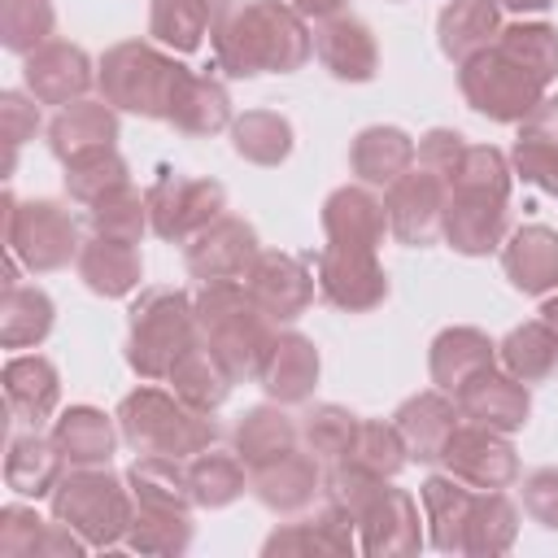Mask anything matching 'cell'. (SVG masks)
Here are the masks:
<instances>
[{
	"instance_id": "1",
	"label": "cell",
	"mask_w": 558,
	"mask_h": 558,
	"mask_svg": "<svg viewBox=\"0 0 558 558\" xmlns=\"http://www.w3.org/2000/svg\"><path fill=\"white\" fill-rule=\"evenodd\" d=\"M314 57V31L288 0H244L214 31V61L227 78L296 74Z\"/></svg>"
},
{
	"instance_id": "2",
	"label": "cell",
	"mask_w": 558,
	"mask_h": 558,
	"mask_svg": "<svg viewBox=\"0 0 558 558\" xmlns=\"http://www.w3.org/2000/svg\"><path fill=\"white\" fill-rule=\"evenodd\" d=\"M323 501L340 506L357 527V549L371 558H405L427 545L418 506L405 488L384 475H371L353 462H331L323 475Z\"/></svg>"
},
{
	"instance_id": "3",
	"label": "cell",
	"mask_w": 558,
	"mask_h": 558,
	"mask_svg": "<svg viewBox=\"0 0 558 558\" xmlns=\"http://www.w3.org/2000/svg\"><path fill=\"white\" fill-rule=\"evenodd\" d=\"M196 327L201 344L218 357V366L244 384L257 379L270 349H275V318L253 301L244 279H222V283H201L196 292Z\"/></svg>"
},
{
	"instance_id": "4",
	"label": "cell",
	"mask_w": 558,
	"mask_h": 558,
	"mask_svg": "<svg viewBox=\"0 0 558 558\" xmlns=\"http://www.w3.org/2000/svg\"><path fill=\"white\" fill-rule=\"evenodd\" d=\"M187 74L192 70L183 61H174L170 48H157L144 39H122V44L105 48V57L96 61L100 100H109L118 113H135V118H153V122L170 118V105Z\"/></svg>"
},
{
	"instance_id": "5",
	"label": "cell",
	"mask_w": 558,
	"mask_h": 558,
	"mask_svg": "<svg viewBox=\"0 0 558 558\" xmlns=\"http://www.w3.org/2000/svg\"><path fill=\"white\" fill-rule=\"evenodd\" d=\"M201 344L196 327V296L183 288H140L126 310V366L140 379H166L174 362Z\"/></svg>"
},
{
	"instance_id": "6",
	"label": "cell",
	"mask_w": 558,
	"mask_h": 558,
	"mask_svg": "<svg viewBox=\"0 0 558 558\" xmlns=\"http://www.w3.org/2000/svg\"><path fill=\"white\" fill-rule=\"evenodd\" d=\"M118 432L135 453L153 458H196L218 440V423L205 410H192L174 388H153V379L118 401Z\"/></svg>"
},
{
	"instance_id": "7",
	"label": "cell",
	"mask_w": 558,
	"mask_h": 558,
	"mask_svg": "<svg viewBox=\"0 0 558 558\" xmlns=\"http://www.w3.org/2000/svg\"><path fill=\"white\" fill-rule=\"evenodd\" d=\"M131 488L109 466H70L52 488V519L70 523L92 549H113L131 527Z\"/></svg>"
},
{
	"instance_id": "8",
	"label": "cell",
	"mask_w": 558,
	"mask_h": 558,
	"mask_svg": "<svg viewBox=\"0 0 558 558\" xmlns=\"http://www.w3.org/2000/svg\"><path fill=\"white\" fill-rule=\"evenodd\" d=\"M458 92L480 118L519 126L536 109V100L549 92V83L493 39L484 52H475L458 65Z\"/></svg>"
},
{
	"instance_id": "9",
	"label": "cell",
	"mask_w": 558,
	"mask_h": 558,
	"mask_svg": "<svg viewBox=\"0 0 558 558\" xmlns=\"http://www.w3.org/2000/svg\"><path fill=\"white\" fill-rule=\"evenodd\" d=\"M78 248V227L61 201H17L4 192V253H13L31 275L70 266Z\"/></svg>"
},
{
	"instance_id": "10",
	"label": "cell",
	"mask_w": 558,
	"mask_h": 558,
	"mask_svg": "<svg viewBox=\"0 0 558 558\" xmlns=\"http://www.w3.org/2000/svg\"><path fill=\"white\" fill-rule=\"evenodd\" d=\"M148 222L157 240L187 244L196 231H205L222 209H227V187L218 179L201 174H179V170H157L148 183Z\"/></svg>"
},
{
	"instance_id": "11",
	"label": "cell",
	"mask_w": 558,
	"mask_h": 558,
	"mask_svg": "<svg viewBox=\"0 0 558 558\" xmlns=\"http://www.w3.org/2000/svg\"><path fill=\"white\" fill-rule=\"evenodd\" d=\"M314 270H318V296L344 314H371L388 301V270L379 266L375 248L323 244Z\"/></svg>"
},
{
	"instance_id": "12",
	"label": "cell",
	"mask_w": 558,
	"mask_h": 558,
	"mask_svg": "<svg viewBox=\"0 0 558 558\" xmlns=\"http://www.w3.org/2000/svg\"><path fill=\"white\" fill-rule=\"evenodd\" d=\"M445 471L471 488H510L519 480V453L506 432H493L484 423H458L445 453Z\"/></svg>"
},
{
	"instance_id": "13",
	"label": "cell",
	"mask_w": 558,
	"mask_h": 558,
	"mask_svg": "<svg viewBox=\"0 0 558 558\" xmlns=\"http://www.w3.org/2000/svg\"><path fill=\"white\" fill-rule=\"evenodd\" d=\"M445 201H449V183L423 166H410L401 179L388 183V196H384L388 231L410 248H427L440 235Z\"/></svg>"
},
{
	"instance_id": "14",
	"label": "cell",
	"mask_w": 558,
	"mask_h": 558,
	"mask_svg": "<svg viewBox=\"0 0 558 558\" xmlns=\"http://www.w3.org/2000/svg\"><path fill=\"white\" fill-rule=\"evenodd\" d=\"M257 253H262V240H257L253 222H244L235 214H218L205 231H196L183 244V262H187L192 279H201V283L244 279L253 270Z\"/></svg>"
},
{
	"instance_id": "15",
	"label": "cell",
	"mask_w": 558,
	"mask_h": 558,
	"mask_svg": "<svg viewBox=\"0 0 558 558\" xmlns=\"http://www.w3.org/2000/svg\"><path fill=\"white\" fill-rule=\"evenodd\" d=\"M440 235L462 257H488L510 235V201L484 192H449Z\"/></svg>"
},
{
	"instance_id": "16",
	"label": "cell",
	"mask_w": 558,
	"mask_h": 558,
	"mask_svg": "<svg viewBox=\"0 0 558 558\" xmlns=\"http://www.w3.org/2000/svg\"><path fill=\"white\" fill-rule=\"evenodd\" d=\"M22 78H26V92L39 105L65 109V105H74V100L87 96V87L96 83V65H92V57L78 44L48 39L31 57H22Z\"/></svg>"
},
{
	"instance_id": "17",
	"label": "cell",
	"mask_w": 558,
	"mask_h": 558,
	"mask_svg": "<svg viewBox=\"0 0 558 558\" xmlns=\"http://www.w3.org/2000/svg\"><path fill=\"white\" fill-rule=\"evenodd\" d=\"M314 283L318 279L310 275V266L283 248H262L253 270L244 275V288L275 323H296L314 301Z\"/></svg>"
},
{
	"instance_id": "18",
	"label": "cell",
	"mask_w": 558,
	"mask_h": 558,
	"mask_svg": "<svg viewBox=\"0 0 558 558\" xmlns=\"http://www.w3.org/2000/svg\"><path fill=\"white\" fill-rule=\"evenodd\" d=\"M458 410L466 423H484L493 432H519L532 414V392L523 379H514L506 366H488L480 375H471L458 392H453Z\"/></svg>"
},
{
	"instance_id": "19",
	"label": "cell",
	"mask_w": 558,
	"mask_h": 558,
	"mask_svg": "<svg viewBox=\"0 0 558 558\" xmlns=\"http://www.w3.org/2000/svg\"><path fill=\"white\" fill-rule=\"evenodd\" d=\"M248 488L270 514H305L323 497V462L310 449H292L275 462L253 466Z\"/></svg>"
},
{
	"instance_id": "20",
	"label": "cell",
	"mask_w": 558,
	"mask_h": 558,
	"mask_svg": "<svg viewBox=\"0 0 558 558\" xmlns=\"http://www.w3.org/2000/svg\"><path fill=\"white\" fill-rule=\"evenodd\" d=\"M314 57L340 83H371L379 74V44L353 13H331L314 26Z\"/></svg>"
},
{
	"instance_id": "21",
	"label": "cell",
	"mask_w": 558,
	"mask_h": 558,
	"mask_svg": "<svg viewBox=\"0 0 558 558\" xmlns=\"http://www.w3.org/2000/svg\"><path fill=\"white\" fill-rule=\"evenodd\" d=\"M318 222H323L327 244H344V248H375L379 253V244L388 235V209L366 183H344V187L327 192Z\"/></svg>"
},
{
	"instance_id": "22",
	"label": "cell",
	"mask_w": 558,
	"mask_h": 558,
	"mask_svg": "<svg viewBox=\"0 0 558 558\" xmlns=\"http://www.w3.org/2000/svg\"><path fill=\"white\" fill-rule=\"evenodd\" d=\"M392 423L410 449V462H440L453 427L462 423V410L453 401V392H440V388H427V392H414L405 397L397 410H392Z\"/></svg>"
},
{
	"instance_id": "23",
	"label": "cell",
	"mask_w": 558,
	"mask_h": 558,
	"mask_svg": "<svg viewBox=\"0 0 558 558\" xmlns=\"http://www.w3.org/2000/svg\"><path fill=\"white\" fill-rule=\"evenodd\" d=\"M501 270L510 279V288L523 296L558 292V231L545 222L514 227L501 244Z\"/></svg>"
},
{
	"instance_id": "24",
	"label": "cell",
	"mask_w": 558,
	"mask_h": 558,
	"mask_svg": "<svg viewBox=\"0 0 558 558\" xmlns=\"http://www.w3.org/2000/svg\"><path fill=\"white\" fill-rule=\"evenodd\" d=\"M48 148L61 166L118 148V109L109 100H87V96L57 109V118L48 122Z\"/></svg>"
},
{
	"instance_id": "25",
	"label": "cell",
	"mask_w": 558,
	"mask_h": 558,
	"mask_svg": "<svg viewBox=\"0 0 558 558\" xmlns=\"http://www.w3.org/2000/svg\"><path fill=\"white\" fill-rule=\"evenodd\" d=\"M92 545L61 519H39L35 506L9 501L0 510V554L4 558H78Z\"/></svg>"
},
{
	"instance_id": "26",
	"label": "cell",
	"mask_w": 558,
	"mask_h": 558,
	"mask_svg": "<svg viewBox=\"0 0 558 558\" xmlns=\"http://www.w3.org/2000/svg\"><path fill=\"white\" fill-rule=\"evenodd\" d=\"M262 554L275 558V554H327V558H349L357 554V527L353 519L323 501L314 514L296 519V523H279L266 541H262Z\"/></svg>"
},
{
	"instance_id": "27",
	"label": "cell",
	"mask_w": 558,
	"mask_h": 558,
	"mask_svg": "<svg viewBox=\"0 0 558 558\" xmlns=\"http://www.w3.org/2000/svg\"><path fill=\"white\" fill-rule=\"evenodd\" d=\"M318 371H323L318 344L310 336H301V331H279L257 384L279 405H305L314 397V388H318Z\"/></svg>"
},
{
	"instance_id": "28",
	"label": "cell",
	"mask_w": 558,
	"mask_h": 558,
	"mask_svg": "<svg viewBox=\"0 0 558 558\" xmlns=\"http://www.w3.org/2000/svg\"><path fill=\"white\" fill-rule=\"evenodd\" d=\"M0 384H4V401H9L13 418L26 427L48 423L61 405V375L44 353H13L4 362Z\"/></svg>"
},
{
	"instance_id": "29",
	"label": "cell",
	"mask_w": 558,
	"mask_h": 558,
	"mask_svg": "<svg viewBox=\"0 0 558 558\" xmlns=\"http://www.w3.org/2000/svg\"><path fill=\"white\" fill-rule=\"evenodd\" d=\"M78 279L87 292L105 296V301H118V296H131L144 279V257H140V244L131 240H113V235H92L78 257Z\"/></svg>"
},
{
	"instance_id": "30",
	"label": "cell",
	"mask_w": 558,
	"mask_h": 558,
	"mask_svg": "<svg viewBox=\"0 0 558 558\" xmlns=\"http://www.w3.org/2000/svg\"><path fill=\"white\" fill-rule=\"evenodd\" d=\"M65 453L57 449L52 436H44L39 427H31L26 436H9L4 449V488L17 497H52V488L65 475Z\"/></svg>"
},
{
	"instance_id": "31",
	"label": "cell",
	"mask_w": 558,
	"mask_h": 558,
	"mask_svg": "<svg viewBox=\"0 0 558 558\" xmlns=\"http://www.w3.org/2000/svg\"><path fill=\"white\" fill-rule=\"evenodd\" d=\"M231 0H153L148 4V35L170 52H196L205 35L227 22Z\"/></svg>"
},
{
	"instance_id": "32",
	"label": "cell",
	"mask_w": 558,
	"mask_h": 558,
	"mask_svg": "<svg viewBox=\"0 0 558 558\" xmlns=\"http://www.w3.org/2000/svg\"><path fill=\"white\" fill-rule=\"evenodd\" d=\"M497 366V344L480 327H445L427 349V371L440 392H458L471 375Z\"/></svg>"
},
{
	"instance_id": "33",
	"label": "cell",
	"mask_w": 558,
	"mask_h": 558,
	"mask_svg": "<svg viewBox=\"0 0 558 558\" xmlns=\"http://www.w3.org/2000/svg\"><path fill=\"white\" fill-rule=\"evenodd\" d=\"M418 501H423V523H427V545L440 554H462V536H466V514L475 501V488L445 475H427L418 484Z\"/></svg>"
},
{
	"instance_id": "34",
	"label": "cell",
	"mask_w": 558,
	"mask_h": 558,
	"mask_svg": "<svg viewBox=\"0 0 558 558\" xmlns=\"http://www.w3.org/2000/svg\"><path fill=\"white\" fill-rule=\"evenodd\" d=\"M231 445L240 453V462L253 471L262 462H275L292 449H301V418H292L279 401L270 405H253L240 414L235 432H231Z\"/></svg>"
},
{
	"instance_id": "35",
	"label": "cell",
	"mask_w": 558,
	"mask_h": 558,
	"mask_svg": "<svg viewBox=\"0 0 558 558\" xmlns=\"http://www.w3.org/2000/svg\"><path fill=\"white\" fill-rule=\"evenodd\" d=\"M414 166V140L401 126H362L349 144V170L366 187H388Z\"/></svg>"
},
{
	"instance_id": "36",
	"label": "cell",
	"mask_w": 558,
	"mask_h": 558,
	"mask_svg": "<svg viewBox=\"0 0 558 558\" xmlns=\"http://www.w3.org/2000/svg\"><path fill=\"white\" fill-rule=\"evenodd\" d=\"M48 436L57 440V449L65 453L70 466H109L122 432L113 427V418L105 410H96V405H70V410H61L52 418V432Z\"/></svg>"
},
{
	"instance_id": "37",
	"label": "cell",
	"mask_w": 558,
	"mask_h": 558,
	"mask_svg": "<svg viewBox=\"0 0 558 558\" xmlns=\"http://www.w3.org/2000/svg\"><path fill=\"white\" fill-rule=\"evenodd\" d=\"M497 31H501V4L497 0H449L436 17V44L453 65L484 52L497 39Z\"/></svg>"
},
{
	"instance_id": "38",
	"label": "cell",
	"mask_w": 558,
	"mask_h": 558,
	"mask_svg": "<svg viewBox=\"0 0 558 558\" xmlns=\"http://www.w3.org/2000/svg\"><path fill=\"white\" fill-rule=\"evenodd\" d=\"M174 131L183 135H218V131H231L235 113H231V96L218 78L209 74H187L174 105H170V118H166Z\"/></svg>"
},
{
	"instance_id": "39",
	"label": "cell",
	"mask_w": 558,
	"mask_h": 558,
	"mask_svg": "<svg viewBox=\"0 0 558 558\" xmlns=\"http://www.w3.org/2000/svg\"><path fill=\"white\" fill-rule=\"evenodd\" d=\"M57 323V305L35 283H9L0 292V344L4 349H35L48 340Z\"/></svg>"
},
{
	"instance_id": "40",
	"label": "cell",
	"mask_w": 558,
	"mask_h": 558,
	"mask_svg": "<svg viewBox=\"0 0 558 558\" xmlns=\"http://www.w3.org/2000/svg\"><path fill=\"white\" fill-rule=\"evenodd\" d=\"M497 362L523 384H545L558 375V331L545 318H527L501 336Z\"/></svg>"
},
{
	"instance_id": "41",
	"label": "cell",
	"mask_w": 558,
	"mask_h": 558,
	"mask_svg": "<svg viewBox=\"0 0 558 558\" xmlns=\"http://www.w3.org/2000/svg\"><path fill=\"white\" fill-rule=\"evenodd\" d=\"M514 536H519V506L506 497V488H475L462 554L493 558V554H506L514 545Z\"/></svg>"
},
{
	"instance_id": "42",
	"label": "cell",
	"mask_w": 558,
	"mask_h": 558,
	"mask_svg": "<svg viewBox=\"0 0 558 558\" xmlns=\"http://www.w3.org/2000/svg\"><path fill=\"white\" fill-rule=\"evenodd\" d=\"M135 501V497H131ZM126 549L135 554H157V558H174L192 545V510L179 506H144L135 501L131 510V527H126Z\"/></svg>"
},
{
	"instance_id": "43",
	"label": "cell",
	"mask_w": 558,
	"mask_h": 558,
	"mask_svg": "<svg viewBox=\"0 0 558 558\" xmlns=\"http://www.w3.org/2000/svg\"><path fill=\"white\" fill-rule=\"evenodd\" d=\"M292 144H296L292 122L275 109H244L231 122V148L253 166H283L292 157Z\"/></svg>"
},
{
	"instance_id": "44",
	"label": "cell",
	"mask_w": 558,
	"mask_h": 558,
	"mask_svg": "<svg viewBox=\"0 0 558 558\" xmlns=\"http://www.w3.org/2000/svg\"><path fill=\"white\" fill-rule=\"evenodd\" d=\"M248 475H244V462L240 453H222V449H201L196 458H187V488H192V501L201 510H222L231 506L240 493H244Z\"/></svg>"
},
{
	"instance_id": "45",
	"label": "cell",
	"mask_w": 558,
	"mask_h": 558,
	"mask_svg": "<svg viewBox=\"0 0 558 558\" xmlns=\"http://www.w3.org/2000/svg\"><path fill=\"white\" fill-rule=\"evenodd\" d=\"M166 384L192 405V410H205V414H214L227 397H231V375L218 366V357L205 349V344H196V349H187L179 362H174V371L166 375Z\"/></svg>"
},
{
	"instance_id": "46",
	"label": "cell",
	"mask_w": 558,
	"mask_h": 558,
	"mask_svg": "<svg viewBox=\"0 0 558 558\" xmlns=\"http://www.w3.org/2000/svg\"><path fill=\"white\" fill-rule=\"evenodd\" d=\"M126 183H131V166L122 161L118 148H105V153H92V157H78L65 166V196L83 209H92L96 201H105L109 192H118Z\"/></svg>"
},
{
	"instance_id": "47",
	"label": "cell",
	"mask_w": 558,
	"mask_h": 558,
	"mask_svg": "<svg viewBox=\"0 0 558 558\" xmlns=\"http://www.w3.org/2000/svg\"><path fill=\"white\" fill-rule=\"evenodd\" d=\"M357 414L336 405V401H318L301 414V445L318 458V462H340L357 436Z\"/></svg>"
},
{
	"instance_id": "48",
	"label": "cell",
	"mask_w": 558,
	"mask_h": 558,
	"mask_svg": "<svg viewBox=\"0 0 558 558\" xmlns=\"http://www.w3.org/2000/svg\"><path fill=\"white\" fill-rule=\"evenodd\" d=\"M344 462H353V466H362V471H371V475L392 480V475L410 462V449H405L397 423L362 418V423H357V436H353V445H349V453H344Z\"/></svg>"
},
{
	"instance_id": "49",
	"label": "cell",
	"mask_w": 558,
	"mask_h": 558,
	"mask_svg": "<svg viewBox=\"0 0 558 558\" xmlns=\"http://www.w3.org/2000/svg\"><path fill=\"white\" fill-rule=\"evenodd\" d=\"M87 222H92V235H113V240L140 244L144 231H153V222H148V196L135 183H126V187L109 192L105 201H96L87 209Z\"/></svg>"
},
{
	"instance_id": "50",
	"label": "cell",
	"mask_w": 558,
	"mask_h": 558,
	"mask_svg": "<svg viewBox=\"0 0 558 558\" xmlns=\"http://www.w3.org/2000/svg\"><path fill=\"white\" fill-rule=\"evenodd\" d=\"M57 9L52 0H0V44L17 57H31L52 39Z\"/></svg>"
},
{
	"instance_id": "51",
	"label": "cell",
	"mask_w": 558,
	"mask_h": 558,
	"mask_svg": "<svg viewBox=\"0 0 558 558\" xmlns=\"http://www.w3.org/2000/svg\"><path fill=\"white\" fill-rule=\"evenodd\" d=\"M510 183H514L510 157L493 144H466L458 170L449 174V192H484L501 201H510Z\"/></svg>"
},
{
	"instance_id": "52",
	"label": "cell",
	"mask_w": 558,
	"mask_h": 558,
	"mask_svg": "<svg viewBox=\"0 0 558 558\" xmlns=\"http://www.w3.org/2000/svg\"><path fill=\"white\" fill-rule=\"evenodd\" d=\"M497 44L510 48L545 83L558 78V31L549 22H510V26L497 31Z\"/></svg>"
},
{
	"instance_id": "53",
	"label": "cell",
	"mask_w": 558,
	"mask_h": 558,
	"mask_svg": "<svg viewBox=\"0 0 558 558\" xmlns=\"http://www.w3.org/2000/svg\"><path fill=\"white\" fill-rule=\"evenodd\" d=\"M510 170L532 183L545 196H558V144L536 140V135H519L510 148Z\"/></svg>"
},
{
	"instance_id": "54",
	"label": "cell",
	"mask_w": 558,
	"mask_h": 558,
	"mask_svg": "<svg viewBox=\"0 0 558 558\" xmlns=\"http://www.w3.org/2000/svg\"><path fill=\"white\" fill-rule=\"evenodd\" d=\"M462 153H466V135H462V131L432 126V131L418 135V144H414V166H423V170H432V174H440V179L449 183V174L458 170Z\"/></svg>"
},
{
	"instance_id": "55",
	"label": "cell",
	"mask_w": 558,
	"mask_h": 558,
	"mask_svg": "<svg viewBox=\"0 0 558 558\" xmlns=\"http://www.w3.org/2000/svg\"><path fill=\"white\" fill-rule=\"evenodd\" d=\"M0 122H4V144H9V166L4 170H13L17 148L26 140H35V131H39V100L35 96L26 100L22 92H0Z\"/></svg>"
},
{
	"instance_id": "56",
	"label": "cell",
	"mask_w": 558,
	"mask_h": 558,
	"mask_svg": "<svg viewBox=\"0 0 558 558\" xmlns=\"http://www.w3.org/2000/svg\"><path fill=\"white\" fill-rule=\"evenodd\" d=\"M523 514L545 532H558V466H536L523 475Z\"/></svg>"
},
{
	"instance_id": "57",
	"label": "cell",
	"mask_w": 558,
	"mask_h": 558,
	"mask_svg": "<svg viewBox=\"0 0 558 558\" xmlns=\"http://www.w3.org/2000/svg\"><path fill=\"white\" fill-rule=\"evenodd\" d=\"M519 135H536V140H549V144H558V96H541L536 100V109L519 122Z\"/></svg>"
},
{
	"instance_id": "58",
	"label": "cell",
	"mask_w": 558,
	"mask_h": 558,
	"mask_svg": "<svg viewBox=\"0 0 558 558\" xmlns=\"http://www.w3.org/2000/svg\"><path fill=\"white\" fill-rule=\"evenodd\" d=\"M344 4H349V0H292V9L305 13V17H314V22H323V17H331V13H344Z\"/></svg>"
},
{
	"instance_id": "59",
	"label": "cell",
	"mask_w": 558,
	"mask_h": 558,
	"mask_svg": "<svg viewBox=\"0 0 558 558\" xmlns=\"http://www.w3.org/2000/svg\"><path fill=\"white\" fill-rule=\"evenodd\" d=\"M501 9H510V13H545L554 0H497Z\"/></svg>"
},
{
	"instance_id": "60",
	"label": "cell",
	"mask_w": 558,
	"mask_h": 558,
	"mask_svg": "<svg viewBox=\"0 0 558 558\" xmlns=\"http://www.w3.org/2000/svg\"><path fill=\"white\" fill-rule=\"evenodd\" d=\"M541 318H545V323L558 331V292H549V296H545V305H541Z\"/></svg>"
}]
</instances>
